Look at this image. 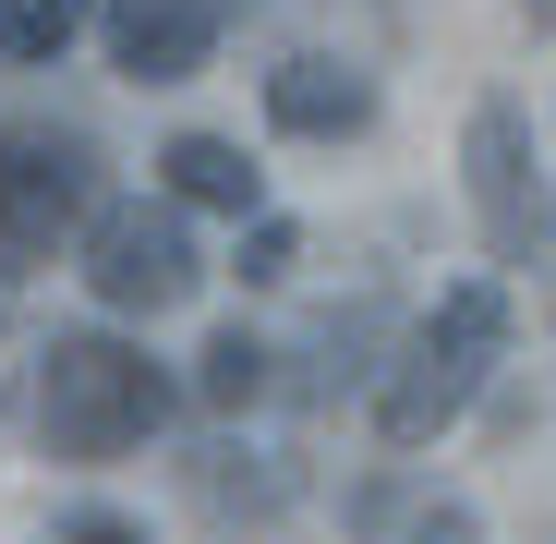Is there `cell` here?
I'll list each match as a JSON object with an SVG mask.
<instances>
[{
  "label": "cell",
  "instance_id": "4",
  "mask_svg": "<svg viewBox=\"0 0 556 544\" xmlns=\"http://www.w3.org/2000/svg\"><path fill=\"white\" fill-rule=\"evenodd\" d=\"M85 242V291H98L110 315H169V303H194L206 291V254H194V230H181V206L169 194H98V218L73 230Z\"/></svg>",
  "mask_w": 556,
  "mask_h": 544
},
{
  "label": "cell",
  "instance_id": "8",
  "mask_svg": "<svg viewBox=\"0 0 556 544\" xmlns=\"http://www.w3.org/2000/svg\"><path fill=\"white\" fill-rule=\"evenodd\" d=\"M169 206H218V218H254L266 206V169L230 146V134H169Z\"/></svg>",
  "mask_w": 556,
  "mask_h": 544
},
{
  "label": "cell",
  "instance_id": "10",
  "mask_svg": "<svg viewBox=\"0 0 556 544\" xmlns=\"http://www.w3.org/2000/svg\"><path fill=\"white\" fill-rule=\"evenodd\" d=\"M194 388H206L218 412H242V400L266 388V339H242V327H218V339H206V363H194Z\"/></svg>",
  "mask_w": 556,
  "mask_h": 544
},
{
  "label": "cell",
  "instance_id": "7",
  "mask_svg": "<svg viewBox=\"0 0 556 544\" xmlns=\"http://www.w3.org/2000/svg\"><path fill=\"white\" fill-rule=\"evenodd\" d=\"M266 122H278V134H303V146L376 134V73H351V61L303 49V61H278V73H266Z\"/></svg>",
  "mask_w": 556,
  "mask_h": 544
},
{
  "label": "cell",
  "instance_id": "13",
  "mask_svg": "<svg viewBox=\"0 0 556 544\" xmlns=\"http://www.w3.org/2000/svg\"><path fill=\"white\" fill-rule=\"evenodd\" d=\"M61 544H146V532H134V520H110V508H85V520H73Z\"/></svg>",
  "mask_w": 556,
  "mask_h": 544
},
{
  "label": "cell",
  "instance_id": "6",
  "mask_svg": "<svg viewBox=\"0 0 556 544\" xmlns=\"http://www.w3.org/2000/svg\"><path fill=\"white\" fill-rule=\"evenodd\" d=\"M230 13H242V0H110V61L134 85H181V73L218 61Z\"/></svg>",
  "mask_w": 556,
  "mask_h": 544
},
{
  "label": "cell",
  "instance_id": "9",
  "mask_svg": "<svg viewBox=\"0 0 556 544\" xmlns=\"http://www.w3.org/2000/svg\"><path fill=\"white\" fill-rule=\"evenodd\" d=\"M85 25H98V0H0V61H25V73H49Z\"/></svg>",
  "mask_w": 556,
  "mask_h": 544
},
{
  "label": "cell",
  "instance_id": "12",
  "mask_svg": "<svg viewBox=\"0 0 556 544\" xmlns=\"http://www.w3.org/2000/svg\"><path fill=\"white\" fill-rule=\"evenodd\" d=\"M400 544H484V532H472V508H424Z\"/></svg>",
  "mask_w": 556,
  "mask_h": 544
},
{
  "label": "cell",
  "instance_id": "1",
  "mask_svg": "<svg viewBox=\"0 0 556 544\" xmlns=\"http://www.w3.org/2000/svg\"><path fill=\"white\" fill-rule=\"evenodd\" d=\"M25 412H37V447L49 460H122L169 423V376L134 351V339H49L37 376H25Z\"/></svg>",
  "mask_w": 556,
  "mask_h": 544
},
{
  "label": "cell",
  "instance_id": "2",
  "mask_svg": "<svg viewBox=\"0 0 556 544\" xmlns=\"http://www.w3.org/2000/svg\"><path fill=\"white\" fill-rule=\"evenodd\" d=\"M496 363H508V291H496V279L435 291V315L400 339L388 388H376V435H388V447H435L459 412L484 400V376H496Z\"/></svg>",
  "mask_w": 556,
  "mask_h": 544
},
{
  "label": "cell",
  "instance_id": "11",
  "mask_svg": "<svg viewBox=\"0 0 556 544\" xmlns=\"http://www.w3.org/2000/svg\"><path fill=\"white\" fill-rule=\"evenodd\" d=\"M291 266H303V230L254 206V242H242V279H291Z\"/></svg>",
  "mask_w": 556,
  "mask_h": 544
},
{
  "label": "cell",
  "instance_id": "5",
  "mask_svg": "<svg viewBox=\"0 0 556 544\" xmlns=\"http://www.w3.org/2000/svg\"><path fill=\"white\" fill-rule=\"evenodd\" d=\"M459 181H472V218H484V254L496 266H532L556 242V181H544L532 122L508 98H484L472 122H459Z\"/></svg>",
  "mask_w": 556,
  "mask_h": 544
},
{
  "label": "cell",
  "instance_id": "3",
  "mask_svg": "<svg viewBox=\"0 0 556 544\" xmlns=\"http://www.w3.org/2000/svg\"><path fill=\"white\" fill-rule=\"evenodd\" d=\"M98 146L73 122H0V279H37V266L98 218Z\"/></svg>",
  "mask_w": 556,
  "mask_h": 544
}]
</instances>
